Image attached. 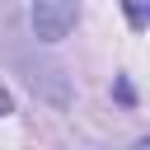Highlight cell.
<instances>
[{
    "instance_id": "3957f363",
    "label": "cell",
    "mask_w": 150,
    "mask_h": 150,
    "mask_svg": "<svg viewBox=\"0 0 150 150\" xmlns=\"http://www.w3.org/2000/svg\"><path fill=\"white\" fill-rule=\"evenodd\" d=\"M9 112H14V98H9V89L0 84V117H9Z\"/></svg>"
},
{
    "instance_id": "277c9868",
    "label": "cell",
    "mask_w": 150,
    "mask_h": 150,
    "mask_svg": "<svg viewBox=\"0 0 150 150\" xmlns=\"http://www.w3.org/2000/svg\"><path fill=\"white\" fill-rule=\"evenodd\" d=\"M117 98H122V103H136V94H131V84H127V80H117Z\"/></svg>"
},
{
    "instance_id": "7a4b0ae2",
    "label": "cell",
    "mask_w": 150,
    "mask_h": 150,
    "mask_svg": "<svg viewBox=\"0 0 150 150\" xmlns=\"http://www.w3.org/2000/svg\"><path fill=\"white\" fill-rule=\"evenodd\" d=\"M122 14H127V23L141 33V28L150 23V0H122Z\"/></svg>"
},
{
    "instance_id": "6da1fadb",
    "label": "cell",
    "mask_w": 150,
    "mask_h": 150,
    "mask_svg": "<svg viewBox=\"0 0 150 150\" xmlns=\"http://www.w3.org/2000/svg\"><path fill=\"white\" fill-rule=\"evenodd\" d=\"M80 19V0H33L28 5V23L38 42H61Z\"/></svg>"
}]
</instances>
